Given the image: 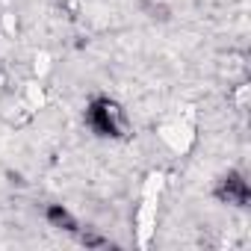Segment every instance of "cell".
<instances>
[{
  "mask_svg": "<svg viewBox=\"0 0 251 251\" xmlns=\"http://www.w3.org/2000/svg\"><path fill=\"white\" fill-rule=\"evenodd\" d=\"M89 124L92 130L100 133V136H109V139H118L127 133V118H124V109L109 100V98H98L92 106H89Z\"/></svg>",
  "mask_w": 251,
  "mask_h": 251,
  "instance_id": "6da1fadb",
  "label": "cell"
},
{
  "mask_svg": "<svg viewBox=\"0 0 251 251\" xmlns=\"http://www.w3.org/2000/svg\"><path fill=\"white\" fill-rule=\"evenodd\" d=\"M216 195H219V201H225V204H236V207H242V204L248 201V183L242 180V175H227V177L219 180Z\"/></svg>",
  "mask_w": 251,
  "mask_h": 251,
  "instance_id": "7a4b0ae2",
  "label": "cell"
},
{
  "mask_svg": "<svg viewBox=\"0 0 251 251\" xmlns=\"http://www.w3.org/2000/svg\"><path fill=\"white\" fill-rule=\"evenodd\" d=\"M83 245H106V239H100V236H92V233H86V236H83Z\"/></svg>",
  "mask_w": 251,
  "mask_h": 251,
  "instance_id": "277c9868",
  "label": "cell"
},
{
  "mask_svg": "<svg viewBox=\"0 0 251 251\" xmlns=\"http://www.w3.org/2000/svg\"><path fill=\"white\" fill-rule=\"evenodd\" d=\"M48 222H50L53 227H62V230H74V227H77V222L71 219V213H68L65 207H59V204L48 207Z\"/></svg>",
  "mask_w": 251,
  "mask_h": 251,
  "instance_id": "3957f363",
  "label": "cell"
}]
</instances>
